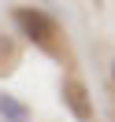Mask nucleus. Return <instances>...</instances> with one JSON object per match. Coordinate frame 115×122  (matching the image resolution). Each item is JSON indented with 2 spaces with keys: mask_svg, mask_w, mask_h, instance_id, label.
<instances>
[{
  "mask_svg": "<svg viewBox=\"0 0 115 122\" xmlns=\"http://www.w3.org/2000/svg\"><path fill=\"white\" fill-rule=\"evenodd\" d=\"M0 115H4L8 122H26V118H30V107L19 104V100L8 96V92H0Z\"/></svg>",
  "mask_w": 115,
  "mask_h": 122,
  "instance_id": "nucleus-3",
  "label": "nucleus"
},
{
  "mask_svg": "<svg viewBox=\"0 0 115 122\" xmlns=\"http://www.w3.org/2000/svg\"><path fill=\"white\" fill-rule=\"evenodd\" d=\"M15 26H19L30 41H37L41 48H48V52L56 48L60 26H56L52 15H45V11H37V8H15Z\"/></svg>",
  "mask_w": 115,
  "mask_h": 122,
  "instance_id": "nucleus-1",
  "label": "nucleus"
},
{
  "mask_svg": "<svg viewBox=\"0 0 115 122\" xmlns=\"http://www.w3.org/2000/svg\"><path fill=\"white\" fill-rule=\"evenodd\" d=\"M108 74H111V85H115V56H111V63H108Z\"/></svg>",
  "mask_w": 115,
  "mask_h": 122,
  "instance_id": "nucleus-4",
  "label": "nucleus"
},
{
  "mask_svg": "<svg viewBox=\"0 0 115 122\" xmlns=\"http://www.w3.org/2000/svg\"><path fill=\"white\" fill-rule=\"evenodd\" d=\"M63 104L71 107V115H74L78 122L93 118V100H89V89H85L82 78H67V81H63Z\"/></svg>",
  "mask_w": 115,
  "mask_h": 122,
  "instance_id": "nucleus-2",
  "label": "nucleus"
}]
</instances>
